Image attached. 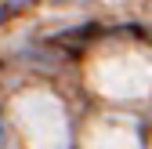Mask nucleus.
Segmentation results:
<instances>
[{
    "label": "nucleus",
    "mask_w": 152,
    "mask_h": 149,
    "mask_svg": "<svg viewBox=\"0 0 152 149\" xmlns=\"http://www.w3.org/2000/svg\"><path fill=\"white\" fill-rule=\"evenodd\" d=\"M91 84L98 95L116 98V102H141L152 95V58L134 47L112 51L94 58L91 66Z\"/></svg>",
    "instance_id": "obj_2"
},
{
    "label": "nucleus",
    "mask_w": 152,
    "mask_h": 149,
    "mask_svg": "<svg viewBox=\"0 0 152 149\" xmlns=\"http://www.w3.org/2000/svg\"><path fill=\"white\" fill-rule=\"evenodd\" d=\"M11 138L15 149H69L65 113L54 95L26 91L11 105Z\"/></svg>",
    "instance_id": "obj_1"
},
{
    "label": "nucleus",
    "mask_w": 152,
    "mask_h": 149,
    "mask_svg": "<svg viewBox=\"0 0 152 149\" xmlns=\"http://www.w3.org/2000/svg\"><path fill=\"white\" fill-rule=\"evenodd\" d=\"M80 149H138V131L120 117H102L87 127Z\"/></svg>",
    "instance_id": "obj_3"
}]
</instances>
